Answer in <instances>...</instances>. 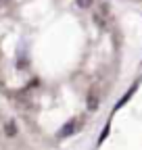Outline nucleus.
I'll return each mask as SVG.
<instances>
[{"label":"nucleus","instance_id":"nucleus-1","mask_svg":"<svg viewBox=\"0 0 142 150\" xmlns=\"http://www.w3.org/2000/svg\"><path fill=\"white\" fill-rule=\"evenodd\" d=\"M73 131H75V121H73V119H69V121L59 129L57 138H61V140H63V138H69V136H73Z\"/></svg>","mask_w":142,"mask_h":150},{"label":"nucleus","instance_id":"nucleus-2","mask_svg":"<svg viewBox=\"0 0 142 150\" xmlns=\"http://www.w3.org/2000/svg\"><path fill=\"white\" fill-rule=\"evenodd\" d=\"M136 90H138V83H134V86H132V88H130V90H128L126 94H123V96H121L119 100H117V104H115V108H113V110H119L123 104H128V100L134 96V92H136Z\"/></svg>","mask_w":142,"mask_h":150},{"label":"nucleus","instance_id":"nucleus-3","mask_svg":"<svg viewBox=\"0 0 142 150\" xmlns=\"http://www.w3.org/2000/svg\"><path fill=\"white\" fill-rule=\"evenodd\" d=\"M4 134H6V136H11V138H13V136H17V123H15L13 119H11V121H6V125H4Z\"/></svg>","mask_w":142,"mask_h":150},{"label":"nucleus","instance_id":"nucleus-4","mask_svg":"<svg viewBox=\"0 0 142 150\" xmlns=\"http://www.w3.org/2000/svg\"><path fill=\"white\" fill-rule=\"evenodd\" d=\"M109 131H111V123L107 121V125L102 127V134H100V138H98V146H100V144H102V142L107 140V136H109Z\"/></svg>","mask_w":142,"mask_h":150},{"label":"nucleus","instance_id":"nucleus-5","mask_svg":"<svg viewBox=\"0 0 142 150\" xmlns=\"http://www.w3.org/2000/svg\"><path fill=\"white\" fill-rule=\"evenodd\" d=\"M88 108H90V110H96L98 108V98L94 96V94H92V96H88Z\"/></svg>","mask_w":142,"mask_h":150},{"label":"nucleus","instance_id":"nucleus-6","mask_svg":"<svg viewBox=\"0 0 142 150\" xmlns=\"http://www.w3.org/2000/svg\"><path fill=\"white\" fill-rule=\"evenodd\" d=\"M75 4H77L80 8H90V6L94 4V0H75Z\"/></svg>","mask_w":142,"mask_h":150}]
</instances>
